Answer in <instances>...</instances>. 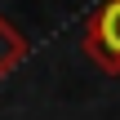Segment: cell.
<instances>
[{"instance_id":"cell-1","label":"cell","mask_w":120,"mask_h":120,"mask_svg":"<svg viewBox=\"0 0 120 120\" xmlns=\"http://www.w3.org/2000/svg\"><path fill=\"white\" fill-rule=\"evenodd\" d=\"M85 53L98 71L120 76V0H102L85 22Z\"/></svg>"},{"instance_id":"cell-2","label":"cell","mask_w":120,"mask_h":120,"mask_svg":"<svg viewBox=\"0 0 120 120\" xmlns=\"http://www.w3.org/2000/svg\"><path fill=\"white\" fill-rule=\"evenodd\" d=\"M22 58H27V36H22V31L0 13V80H4Z\"/></svg>"}]
</instances>
